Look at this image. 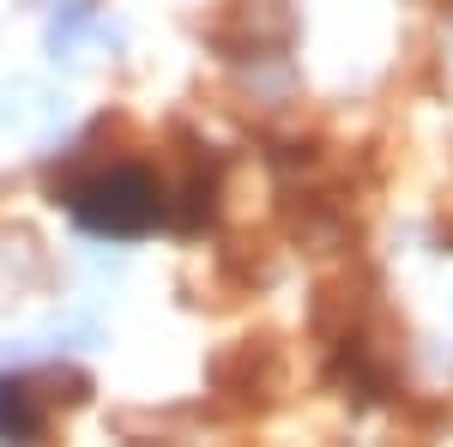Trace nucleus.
<instances>
[{
  "label": "nucleus",
  "instance_id": "obj_1",
  "mask_svg": "<svg viewBox=\"0 0 453 447\" xmlns=\"http://www.w3.org/2000/svg\"><path fill=\"white\" fill-rule=\"evenodd\" d=\"M73 212H79V224H91V230H104V236H140V230H151V224L164 218V200H157L151 175L115 170V175L85 181V188L73 194Z\"/></svg>",
  "mask_w": 453,
  "mask_h": 447
}]
</instances>
